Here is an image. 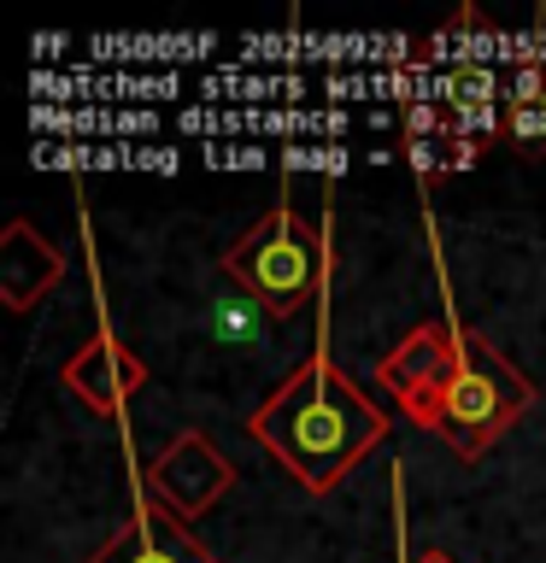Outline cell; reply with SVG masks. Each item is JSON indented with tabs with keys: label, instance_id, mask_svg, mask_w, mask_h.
<instances>
[{
	"label": "cell",
	"instance_id": "obj_7",
	"mask_svg": "<svg viewBox=\"0 0 546 563\" xmlns=\"http://www.w3.org/2000/svg\"><path fill=\"white\" fill-rule=\"evenodd\" d=\"M511 123H517L523 135H546V112H517V118H511Z\"/></svg>",
	"mask_w": 546,
	"mask_h": 563
},
{
	"label": "cell",
	"instance_id": "obj_1",
	"mask_svg": "<svg viewBox=\"0 0 546 563\" xmlns=\"http://www.w3.org/2000/svg\"><path fill=\"white\" fill-rule=\"evenodd\" d=\"M387 382L405 394V405L440 429L458 452H482L505 422L528 411L535 387L511 369L500 352L458 334H417L412 346L387 364Z\"/></svg>",
	"mask_w": 546,
	"mask_h": 563
},
{
	"label": "cell",
	"instance_id": "obj_8",
	"mask_svg": "<svg viewBox=\"0 0 546 563\" xmlns=\"http://www.w3.org/2000/svg\"><path fill=\"white\" fill-rule=\"evenodd\" d=\"M423 563H447V558H423Z\"/></svg>",
	"mask_w": 546,
	"mask_h": 563
},
{
	"label": "cell",
	"instance_id": "obj_2",
	"mask_svg": "<svg viewBox=\"0 0 546 563\" xmlns=\"http://www.w3.org/2000/svg\"><path fill=\"white\" fill-rule=\"evenodd\" d=\"M382 429H387L382 411L352 394V382L329 358H306L282 382V394H271L264 411L253 417V434L306 487H335Z\"/></svg>",
	"mask_w": 546,
	"mask_h": 563
},
{
	"label": "cell",
	"instance_id": "obj_5",
	"mask_svg": "<svg viewBox=\"0 0 546 563\" xmlns=\"http://www.w3.org/2000/svg\"><path fill=\"white\" fill-rule=\"evenodd\" d=\"M95 563H211V558H206L176 522H165V517H135Z\"/></svg>",
	"mask_w": 546,
	"mask_h": 563
},
{
	"label": "cell",
	"instance_id": "obj_4",
	"mask_svg": "<svg viewBox=\"0 0 546 563\" xmlns=\"http://www.w3.org/2000/svg\"><path fill=\"white\" fill-rule=\"evenodd\" d=\"M153 487L165 493L176 510H188V517H194V510L223 487V464L211 457V446L200 434H188V440H176V446L153 464Z\"/></svg>",
	"mask_w": 546,
	"mask_h": 563
},
{
	"label": "cell",
	"instance_id": "obj_3",
	"mask_svg": "<svg viewBox=\"0 0 546 563\" xmlns=\"http://www.w3.org/2000/svg\"><path fill=\"white\" fill-rule=\"evenodd\" d=\"M223 271L241 282V294H253L264 311H294L299 299L317 288L324 271V246L294 211H271L223 253Z\"/></svg>",
	"mask_w": 546,
	"mask_h": 563
},
{
	"label": "cell",
	"instance_id": "obj_6",
	"mask_svg": "<svg viewBox=\"0 0 546 563\" xmlns=\"http://www.w3.org/2000/svg\"><path fill=\"white\" fill-rule=\"evenodd\" d=\"M211 334H218L223 346H253V341H264V306L253 294H218L211 299Z\"/></svg>",
	"mask_w": 546,
	"mask_h": 563
}]
</instances>
